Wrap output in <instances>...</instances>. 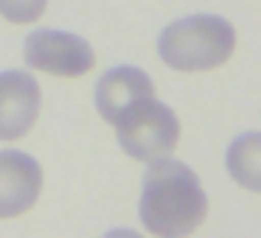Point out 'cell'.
Instances as JSON below:
<instances>
[{
	"label": "cell",
	"instance_id": "277c9868",
	"mask_svg": "<svg viewBox=\"0 0 261 238\" xmlns=\"http://www.w3.org/2000/svg\"><path fill=\"white\" fill-rule=\"evenodd\" d=\"M23 59L29 68L59 79H79L87 76L96 65L90 42L79 34L59 28H37L23 42Z\"/></svg>",
	"mask_w": 261,
	"mask_h": 238
},
{
	"label": "cell",
	"instance_id": "9c48e42d",
	"mask_svg": "<svg viewBox=\"0 0 261 238\" xmlns=\"http://www.w3.org/2000/svg\"><path fill=\"white\" fill-rule=\"evenodd\" d=\"M48 0H0V14L9 20V23H34L45 14Z\"/></svg>",
	"mask_w": 261,
	"mask_h": 238
},
{
	"label": "cell",
	"instance_id": "ba28073f",
	"mask_svg": "<svg viewBox=\"0 0 261 238\" xmlns=\"http://www.w3.org/2000/svg\"><path fill=\"white\" fill-rule=\"evenodd\" d=\"M225 165L244 191L261 193V132L239 135L225 154Z\"/></svg>",
	"mask_w": 261,
	"mask_h": 238
},
{
	"label": "cell",
	"instance_id": "52a82bcc",
	"mask_svg": "<svg viewBox=\"0 0 261 238\" xmlns=\"http://www.w3.org/2000/svg\"><path fill=\"white\" fill-rule=\"evenodd\" d=\"M143 96H154V81L149 79V73L132 65L110 68L96 84V109L107 124H113L121 109Z\"/></svg>",
	"mask_w": 261,
	"mask_h": 238
},
{
	"label": "cell",
	"instance_id": "7a4b0ae2",
	"mask_svg": "<svg viewBox=\"0 0 261 238\" xmlns=\"http://www.w3.org/2000/svg\"><path fill=\"white\" fill-rule=\"evenodd\" d=\"M236 51V28L216 14H191L166 25L158 37V53L171 70L202 73L216 70Z\"/></svg>",
	"mask_w": 261,
	"mask_h": 238
},
{
	"label": "cell",
	"instance_id": "3957f363",
	"mask_svg": "<svg viewBox=\"0 0 261 238\" xmlns=\"http://www.w3.org/2000/svg\"><path fill=\"white\" fill-rule=\"evenodd\" d=\"M118 143L132 160L152 163L158 157H169L180 140V121L169 104L154 96H143L118 112L113 121Z\"/></svg>",
	"mask_w": 261,
	"mask_h": 238
},
{
	"label": "cell",
	"instance_id": "5b68a950",
	"mask_svg": "<svg viewBox=\"0 0 261 238\" xmlns=\"http://www.w3.org/2000/svg\"><path fill=\"white\" fill-rule=\"evenodd\" d=\"M42 109L40 84L25 70L0 73V140H20L31 132Z\"/></svg>",
	"mask_w": 261,
	"mask_h": 238
},
{
	"label": "cell",
	"instance_id": "6da1fadb",
	"mask_svg": "<svg viewBox=\"0 0 261 238\" xmlns=\"http://www.w3.org/2000/svg\"><path fill=\"white\" fill-rule=\"evenodd\" d=\"M208 216V196L199 176L180 160L158 157L143 174L141 221L152 235L180 238Z\"/></svg>",
	"mask_w": 261,
	"mask_h": 238
},
{
	"label": "cell",
	"instance_id": "8992f818",
	"mask_svg": "<svg viewBox=\"0 0 261 238\" xmlns=\"http://www.w3.org/2000/svg\"><path fill=\"white\" fill-rule=\"evenodd\" d=\"M42 193V168L31 154L0 152V219H14L34 207Z\"/></svg>",
	"mask_w": 261,
	"mask_h": 238
}]
</instances>
